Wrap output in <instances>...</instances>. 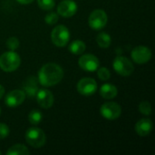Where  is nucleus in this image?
<instances>
[{
  "instance_id": "9d476101",
  "label": "nucleus",
  "mask_w": 155,
  "mask_h": 155,
  "mask_svg": "<svg viewBox=\"0 0 155 155\" xmlns=\"http://www.w3.org/2000/svg\"><path fill=\"white\" fill-rule=\"evenodd\" d=\"M78 64L83 70L86 72H95L100 66V62L97 56H95L94 54H82L81 57L78 60Z\"/></svg>"
},
{
  "instance_id": "39448f33",
  "label": "nucleus",
  "mask_w": 155,
  "mask_h": 155,
  "mask_svg": "<svg viewBox=\"0 0 155 155\" xmlns=\"http://www.w3.org/2000/svg\"><path fill=\"white\" fill-rule=\"evenodd\" d=\"M113 67L118 74L124 77L130 76L134 71V65L133 62L129 58L122 55L114 58L113 62Z\"/></svg>"
},
{
  "instance_id": "412c9836",
  "label": "nucleus",
  "mask_w": 155,
  "mask_h": 155,
  "mask_svg": "<svg viewBox=\"0 0 155 155\" xmlns=\"http://www.w3.org/2000/svg\"><path fill=\"white\" fill-rule=\"evenodd\" d=\"M37 5L43 10L50 11L54 7L55 2L54 0H37Z\"/></svg>"
},
{
  "instance_id": "a878e982",
  "label": "nucleus",
  "mask_w": 155,
  "mask_h": 155,
  "mask_svg": "<svg viewBox=\"0 0 155 155\" xmlns=\"http://www.w3.org/2000/svg\"><path fill=\"white\" fill-rule=\"evenodd\" d=\"M10 134V129L7 124L0 123V140L6 138Z\"/></svg>"
},
{
  "instance_id": "7ed1b4c3",
  "label": "nucleus",
  "mask_w": 155,
  "mask_h": 155,
  "mask_svg": "<svg viewBox=\"0 0 155 155\" xmlns=\"http://www.w3.org/2000/svg\"><path fill=\"white\" fill-rule=\"evenodd\" d=\"M25 138L26 143L31 147L35 149L43 147L46 143V135L45 132L36 126H32L27 129L25 134Z\"/></svg>"
},
{
  "instance_id": "1a4fd4ad",
  "label": "nucleus",
  "mask_w": 155,
  "mask_h": 155,
  "mask_svg": "<svg viewBox=\"0 0 155 155\" xmlns=\"http://www.w3.org/2000/svg\"><path fill=\"white\" fill-rule=\"evenodd\" d=\"M76 89L80 94L90 96L97 91V83L94 78L84 77L78 81Z\"/></svg>"
},
{
  "instance_id": "6ab92c4d",
  "label": "nucleus",
  "mask_w": 155,
  "mask_h": 155,
  "mask_svg": "<svg viewBox=\"0 0 155 155\" xmlns=\"http://www.w3.org/2000/svg\"><path fill=\"white\" fill-rule=\"evenodd\" d=\"M30 151L28 148L25 145L20 143L13 145L6 152V155H28Z\"/></svg>"
},
{
  "instance_id": "5701e85b",
  "label": "nucleus",
  "mask_w": 155,
  "mask_h": 155,
  "mask_svg": "<svg viewBox=\"0 0 155 155\" xmlns=\"http://www.w3.org/2000/svg\"><path fill=\"white\" fill-rule=\"evenodd\" d=\"M97 75L100 80L102 81H107L111 77V73L107 67H99L97 70Z\"/></svg>"
},
{
  "instance_id": "393cba45",
  "label": "nucleus",
  "mask_w": 155,
  "mask_h": 155,
  "mask_svg": "<svg viewBox=\"0 0 155 155\" xmlns=\"http://www.w3.org/2000/svg\"><path fill=\"white\" fill-rule=\"evenodd\" d=\"M58 20H59V15L57 13H54V12H50L45 16V23L50 25H55L58 22Z\"/></svg>"
},
{
  "instance_id": "0eeeda50",
  "label": "nucleus",
  "mask_w": 155,
  "mask_h": 155,
  "mask_svg": "<svg viewBox=\"0 0 155 155\" xmlns=\"http://www.w3.org/2000/svg\"><path fill=\"white\" fill-rule=\"evenodd\" d=\"M100 113L104 119L108 121H114L121 116L122 107L115 102H107L101 106Z\"/></svg>"
},
{
  "instance_id": "aec40b11",
  "label": "nucleus",
  "mask_w": 155,
  "mask_h": 155,
  "mask_svg": "<svg viewBox=\"0 0 155 155\" xmlns=\"http://www.w3.org/2000/svg\"><path fill=\"white\" fill-rule=\"evenodd\" d=\"M43 120V114L39 110H33L28 114V121L33 125L39 124Z\"/></svg>"
},
{
  "instance_id": "9b49d317",
  "label": "nucleus",
  "mask_w": 155,
  "mask_h": 155,
  "mask_svg": "<svg viewBox=\"0 0 155 155\" xmlns=\"http://www.w3.org/2000/svg\"><path fill=\"white\" fill-rule=\"evenodd\" d=\"M77 9V4L74 0H63L57 5V14L64 18H69L76 14Z\"/></svg>"
},
{
  "instance_id": "f8f14e48",
  "label": "nucleus",
  "mask_w": 155,
  "mask_h": 155,
  "mask_svg": "<svg viewBox=\"0 0 155 155\" xmlns=\"http://www.w3.org/2000/svg\"><path fill=\"white\" fill-rule=\"evenodd\" d=\"M25 96L26 94L23 90H13L9 92L5 97V104H6V106L11 108L17 107L24 103V101L25 100Z\"/></svg>"
},
{
  "instance_id": "f03ea898",
  "label": "nucleus",
  "mask_w": 155,
  "mask_h": 155,
  "mask_svg": "<svg viewBox=\"0 0 155 155\" xmlns=\"http://www.w3.org/2000/svg\"><path fill=\"white\" fill-rule=\"evenodd\" d=\"M21 64V58L15 51H7L0 55V69L11 73L18 69Z\"/></svg>"
},
{
  "instance_id": "ddd939ff",
  "label": "nucleus",
  "mask_w": 155,
  "mask_h": 155,
  "mask_svg": "<svg viewBox=\"0 0 155 155\" xmlns=\"http://www.w3.org/2000/svg\"><path fill=\"white\" fill-rule=\"evenodd\" d=\"M36 101L40 107L44 109H48L53 106L54 103V97L51 91L47 89H40L37 91L36 94Z\"/></svg>"
},
{
  "instance_id": "b1692460",
  "label": "nucleus",
  "mask_w": 155,
  "mask_h": 155,
  "mask_svg": "<svg viewBox=\"0 0 155 155\" xmlns=\"http://www.w3.org/2000/svg\"><path fill=\"white\" fill-rule=\"evenodd\" d=\"M139 112L144 115H150L152 114V106L148 101L141 102L139 104Z\"/></svg>"
},
{
  "instance_id": "6e6552de",
  "label": "nucleus",
  "mask_w": 155,
  "mask_h": 155,
  "mask_svg": "<svg viewBox=\"0 0 155 155\" xmlns=\"http://www.w3.org/2000/svg\"><path fill=\"white\" fill-rule=\"evenodd\" d=\"M133 61L138 64H143L148 63L152 58V51L145 45H138L134 47L131 53Z\"/></svg>"
},
{
  "instance_id": "a211bd4d",
  "label": "nucleus",
  "mask_w": 155,
  "mask_h": 155,
  "mask_svg": "<svg viewBox=\"0 0 155 155\" xmlns=\"http://www.w3.org/2000/svg\"><path fill=\"white\" fill-rule=\"evenodd\" d=\"M96 43L101 48H108L112 44V37L105 32H100L96 36Z\"/></svg>"
},
{
  "instance_id": "dca6fc26",
  "label": "nucleus",
  "mask_w": 155,
  "mask_h": 155,
  "mask_svg": "<svg viewBox=\"0 0 155 155\" xmlns=\"http://www.w3.org/2000/svg\"><path fill=\"white\" fill-rule=\"evenodd\" d=\"M37 83H38V80H36L35 77L28 78L25 81V83L24 84V90H25L24 92H25V94L30 97L35 96V94L38 91Z\"/></svg>"
},
{
  "instance_id": "bb28decb",
  "label": "nucleus",
  "mask_w": 155,
  "mask_h": 155,
  "mask_svg": "<svg viewBox=\"0 0 155 155\" xmlns=\"http://www.w3.org/2000/svg\"><path fill=\"white\" fill-rule=\"evenodd\" d=\"M16 1L21 5H29L32 2H34L35 0H16Z\"/></svg>"
},
{
  "instance_id": "423d86ee",
  "label": "nucleus",
  "mask_w": 155,
  "mask_h": 155,
  "mask_svg": "<svg viewBox=\"0 0 155 155\" xmlns=\"http://www.w3.org/2000/svg\"><path fill=\"white\" fill-rule=\"evenodd\" d=\"M108 22V16L104 10L94 9L88 17V25L94 30L103 29Z\"/></svg>"
},
{
  "instance_id": "4be33fe9",
  "label": "nucleus",
  "mask_w": 155,
  "mask_h": 155,
  "mask_svg": "<svg viewBox=\"0 0 155 155\" xmlns=\"http://www.w3.org/2000/svg\"><path fill=\"white\" fill-rule=\"evenodd\" d=\"M5 45H6V47L8 48V50H10V51H15L19 47L20 43H19V40H18L17 37L11 36V37H9L6 40Z\"/></svg>"
},
{
  "instance_id": "4468645a",
  "label": "nucleus",
  "mask_w": 155,
  "mask_h": 155,
  "mask_svg": "<svg viewBox=\"0 0 155 155\" xmlns=\"http://www.w3.org/2000/svg\"><path fill=\"white\" fill-rule=\"evenodd\" d=\"M153 128V124L151 119L143 118L139 120L135 124V132L139 136L145 137L148 136Z\"/></svg>"
},
{
  "instance_id": "c756f323",
  "label": "nucleus",
  "mask_w": 155,
  "mask_h": 155,
  "mask_svg": "<svg viewBox=\"0 0 155 155\" xmlns=\"http://www.w3.org/2000/svg\"><path fill=\"white\" fill-rule=\"evenodd\" d=\"M2 154V153H1V151H0V155Z\"/></svg>"
},
{
  "instance_id": "2eb2a0df",
  "label": "nucleus",
  "mask_w": 155,
  "mask_h": 155,
  "mask_svg": "<svg viewBox=\"0 0 155 155\" xmlns=\"http://www.w3.org/2000/svg\"><path fill=\"white\" fill-rule=\"evenodd\" d=\"M99 93L104 99L111 100L116 97V95L118 94V89L115 85L112 84H104L101 86Z\"/></svg>"
},
{
  "instance_id": "cd10ccee",
  "label": "nucleus",
  "mask_w": 155,
  "mask_h": 155,
  "mask_svg": "<svg viewBox=\"0 0 155 155\" xmlns=\"http://www.w3.org/2000/svg\"><path fill=\"white\" fill-rule=\"evenodd\" d=\"M4 95H5V88L3 85L0 84V100L4 97Z\"/></svg>"
},
{
  "instance_id": "f3484780",
  "label": "nucleus",
  "mask_w": 155,
  "mask_h": 155,
  "mask_svg": "<svg viewBox=\"0 0 155 155\" xmlns=\"http://www.w3.org/2000/svg\"><path fill=\"white\" fill-rule=\"evenodd\" d=\"M68 49L73 54L78 55V54H82L84 53L86 49V45H85V43L81 40H74L69 45Z\"/></svg>"
},
{
  "instance_id": "f257e3e1",
  "label": "nucleus",
  "mask_w": 155,
  "mask_h": 155,
  "mask_svg": "<svg viewBox=\"0 0 155 155\" xmlns=\"http://www.w3.org/2000/svg\"><path fill=\"white\" fill-rule=\"evenodd\" d=\"M63 68L54 63L44 64L38 71V83L45 87H51L58 84L64 78Z\"/></svg>"
},
{
  "instance_id": "c85d7f7f",
  "label": "nucleus",
  "mask_w": 155,
  "mask_h": 155,
  "mask_svg": "<svg viewBox=\"0 0 155 155\" xmlns=\"http://www.w3.org/2000/svg\"><path fill=\"white\" fill-rule=\"evenodd\" d=\"M0 115H1V108H0Z\"/></svg>"
},
{
  "instance_id": "20e7f679",
  "label": "nucleus",
  "mask_w": 155,
  "mask_h": 155,
  "mask_svg": "<svg viewBox=\"0 0 155 155\" xmlns=\"http://www.w3.org/2000/svg\"><path fill=\"white\" fill-rule=\"evenodd\" d=\"M51 40L57 47H64L70 40V31L64 25H58L54 27L51 33Z\"/></svg>"
}]
</instances>
